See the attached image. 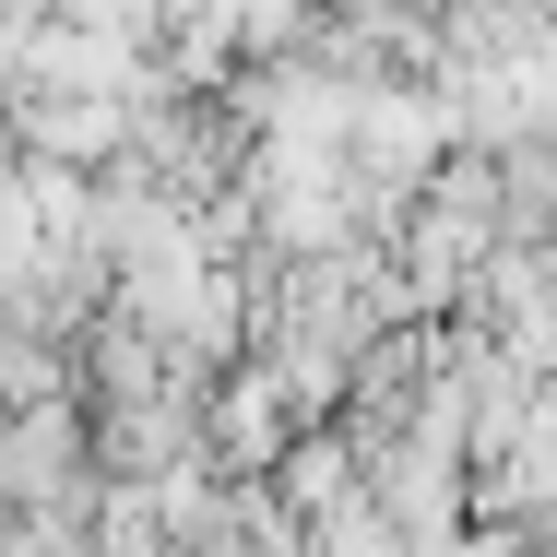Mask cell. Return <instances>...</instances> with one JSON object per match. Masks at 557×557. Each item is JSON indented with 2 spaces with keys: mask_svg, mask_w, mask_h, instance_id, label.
Masks as SVG:
<instances>
[{
  "mask_svg": "<svg viewBox=\"0 0 557 557\" xmlns=\"http://www.w3.org/2000/svg\"><path fill=\"white\" fill-rule=\"evenodd\" d=\"M474 309H486V333H498V356H510V368L557 380V237H546V249H522V237H510V249L486 261Z\"/></svg>",
  "mask_w": 557,
  "mask_h": 557,
  "instance_id": "obj_2",
  "label": "cell"
},
{
  "mask_svg": "<svg viewBox=\"0 0 557 557\" xmlns=\"http://www.w3.org/2000/svg\"><path fill=\"white\" fill-rule=\"evenodd\" d=\"M309 440V416L285 404V380L261 368V356H237L214 380V404H202V474L214 486H273V462Z\"/></svg>",
  "mask_w": 557,
  "mask_h": 557,
  "instance_id": "obj_1",
  "label": "cell"
}]
</instances>
